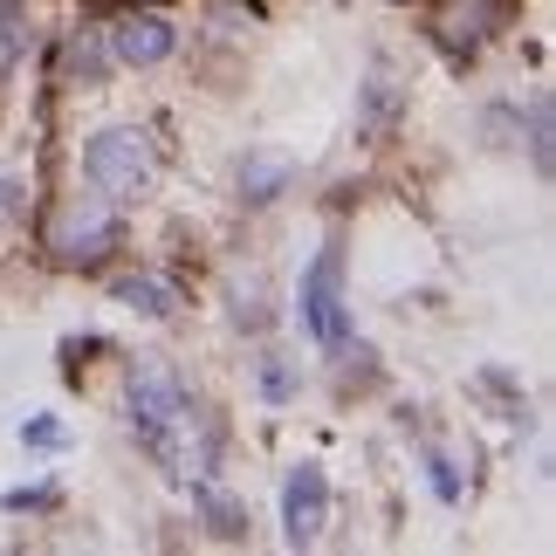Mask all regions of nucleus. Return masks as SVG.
Wrapping results in <instances>:
<instances>
[{
    "label": "nucleus",
    "mask_w": 556,
    "mask_h": 556,
    "mask_svg": "<svg viewBox=\"0 0 556 556\" xmlns=\"http://www.w3.org/2000/svg\"><path fill=\"white\" fill-rule=\"evenodd\" d=\"M124 413H131V433L144 440V454L159 467H173V481H192L213 467V440L200 413H192L186 384L165 371V365H138L124 378Z\"/></svg>",
    "instance_id": "nucleus-1"
},
{
    "label": "nucleus",
    "mask_w": 556,
    "mask_h": 556,
    "mask_svg": "<svg viewBox=\"0 0 556 556\" xmlns=\"http://www.w3.org/2000/svg\"><path fill=\"white\" fill-rule=\"evenodd\" d=\"M83 179H90L111 206L138 200L144 186H152V138L138 131V124H117V131H97L83 144Z\"/></svg>",
    "instance_id": "nucleus-2"
},
{
    "label": "nucleus",
    "mask_w": 556,
    "mask_h": 556,
    "mask_svg": "<svg viewBox=\"0 0 556 556\" xmlns=\"http://www.w3.org/2000/svg\"><path fill=\"white\" fill-rule=\"evenodd\" d=\"M295 324H303L309 344L344 351L351 316H344V254H337V248H324V254L303 268V289H295Z\"/></svg>",
    "instance_id": "nucleus-3"
},
{
    "label": "nucleus",
    "mask_w": 556,
    "mask_h": 556,
    "mask_svg": "<svg viewBox=\"0 0 556 556\" xmlns=\"http://www.w3.org/2000/svg\"><path fill=\"white\" fill-rule=\"evenodd\" d=\"M324 522H330V481H324V467H316V460L289 467V481H282V536H289V549H309L316 536H324Z\"/></svg>",
    "instance_id": "nucleus-4"
},
{
    "label": "nucleus",
    "mask_w": 556,
    "mask_h": 556,
    "mask_svg": "<svg viewBox=\"0 0 556 556\" xmlns=\"http://www.w3.org/2000/svg\"><path fill=\"white\" fill-rule=\"evenodd\" d=\"M111 241H117V206L103 200V192L97 200H76L55 220V254H70V262H90V254H103Z\"/></svg>",
    "instance_id": "nucleus-5"
},
{
    "label": "nucleus",
    "mask_w": 556,
    "mask_h": 556,
    "mask_svg": "<svg viewBox=\"0 0 556 556\" xmlns=\"http://www.w3.org/2000/svg\"><path fill=\"white\" fill-rule=\"evenodd\" d=\"M173 21H159V14H117L111 21V55L124 62V70H152V62L173 55Z\"/></svg>",
    "instance_id": "nucleus-6"
},
{
    "label": "nucleus",
    "mask_w": 556,
    "mask_h": 556,
    "mask_svg": "<svg viewBox=\"0 0 556 556\" xmlns=\"http://www.w3.org/2000/svg\"><path fill=\"white\" fill-rule=\"evenodd\" d=\"M117 303H131L138 316H173L179 309V289L159 282V275H124V282H117Z\"/></svg>",
    "instance_id": "nucleus-7"
},
{
    "label": "nucleus",
    "mask_w": 556,
    "mask_h": 556,
    "mask_svg": "<svg viewBox=\"0 0 556 556\" xmlns=\"http://www.w3.org/2000/svg\"><path fill=\"white\" fill-rule=\"evenodd\" d=\"M282 179H289V159H275V152H254V159L241 165V192H248V206H268L275 192H282Z\"/></svg>",
    "instance_id": "nucleus-8"
},
{
    "label": "nucleus",
    "mask_w": 556,
    "mask_h": 556,
    "mask_svg": "<svg viewBox=\"0 0 556 556\" xmlns=\"http://www.w3.org/2000/svg\"><path fill=\"white\" fill-rule=\"evenodd\" d=\"M21 49H28V28H21V8L14 0H0V76L21 62Z\"/></svg>",
    "instance_id": "nucleus-9"
},
{
    "label": "nucleus",
    "mask_w": 556,
    "mask_h": 556,
    "mask_svg": "<svg viewBox=\"0 0 556 556\" xmlns=\"http://www.w3.org/2000/svg\"><path fill=\"white\" fill-rule=\"evenodd\" d=\"M529 124H536V165H549V103L536 97V111H529Z\"/></svg>",
    "instance_id": "nucleus-10"
},
{
    "label": "nucleus",
    "mask_w": 556,
    "mask_h": 556,
    "mask_svg": "<svg viewBox=\"0 0 556 556\" xmlns=\"http://www.w3.org/2000/svg\"><path fill=\"white\" fill-rule=\"evenodd\" d=\"M21 440H35V446H55V440H62V426H55V419H35V426H21Z\"/></svg>",
    "instance_id": "nucleus-11"
}]
</instances>
